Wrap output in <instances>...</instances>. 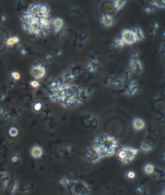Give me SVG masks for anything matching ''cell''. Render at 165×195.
Instances as JSON below:
<instances>
[{"label":"cell","mask_w":165,"mask_h":195,"mask_svg":"<svg viewBox=\"0 0 165 195\" xmlns=\"http://www.w3.org/2000/svg\"><path fill=\"white\" fill-rule=\"evenodd\" d=\"M23 29L37 36H47L50 32L52 21L50 9L46 5L33 3L21 16Z\"/></svg>","instance_id":"1"},{"label":"cell","mask_w":165,"mask_h":195,"mask_svg":"<svg viewBox=\"0 0 165 195\" xmlns=\"http://www.w3.org/2000/svg\"><path fill=\"white\" fill-rule=\"evenodd\" d=\"M49 97L63 107L72 108L79 105L88 97V93L79 87L68 85L59 81H54L49 87Z\"/></svg>","instance_id":"2"},{"label":"cell","mask_w":165,"mask_h":195,"mask_svg":"<svg viewBox=\"0 0 165 195\" xmlns=\"http://www.w3.org/2000/svg\"><path fill=\"white\" fill-rule=\"evenodd\" d=\"M118 147V139L108 134H104L96 138L93 145V148L101 159L114 156Z\"/></svg>","instance_id":"3"},{"label":"cell","mask_w":165,"mask_h":195,"mask_svg":"<svg viewBox=\"0 0 165 195\" xmlns=\"http://www.w3.org/2000/svg\"><path fill=\"white\" fill-rule=\"evenodd\" d=\"M66 188L72 195H90L92 193L91 186L82 180L70 178L68 185Z\"/></svg>","instance_id":"4"},{"label":"cell","mask_w":165,"mask_h":195,"mask_svg":"<svg viewBox=\"0 0 165 195\" xmlns=\"http://www.w3.org/2000/svg\"><path fill=\"white\" fill-rule=\"evenodd\" d=\"M140 153L139 149L125 146L119 149L117 153L118 160L124 165L128 164L133 161Z\"/></svg>","instance_id":"5"},{"label":"cell","mask_w":165,"mask_h":195,"mask_svg":"<svg viewBox=\"0 0 165 195\" xmlns=\"http://www.w3.org/2000/svg\"><path fill=\"white\" fill-rule=\"evenodd\" d=\"M82 158L89 164H96L102 160L93 147H88L82 151Z\"/></svg>","instance_id":"6"},{"label":"cell","mask_w":165,"mask_h":195,"mask_svg":"<svg viewBox=\"0 0 165 195\" xmlns=\"http://www.w3.org/2000/svg\"><path fill=\"white\" fill-rule=\"evenodd\" d=\"M125 44L126 45H133L137 42L136 37L134 34V32L130 29H125L121 32V37Z\"/></svg>","instance_id":"7"},{"label":"cell","mask_w":165,"mask_h":195,"mask_svg":"<svg viewBox=\"0 0 165 195\" xmlns=\"http://www.w3.org/2000/svg\"><path fill=\"white\" fill-rule=\"evenodd\" d=\"M31 74L36 80H40L46 74V69L41 64H36L32 67L31 69Z\"/></svg>","instance_id":"8"},{"label":"cell","mask_w":165,"mask_h":195,"mask_svg":"<svg viewBox=\"0 0 165 195\" xmlns=\"http://www.w3.org/2000/svg\"><path fill=\"white\" fill-rule=\"evenodd\" d=\"M129 66L131 70L137 74H140L142 72V63L137 58L131 57L129 62Z\"/></svg>","instance_id":"9"},{"label":"cell","mask_w":165,"mask_h":195,"mask_svg":"<svg viewBox=\"0 0 165 195\" xmlns=\"http://www.w3.org/2000/svg\"><path fill=\"white\" fill-rule=\"evenodd\" d=\"M10 181V176L9 172L6 170L0 171V182L3 191L7 189Z\"/></svg>","instance_id":"10"},{"label":"cell","mask_w":165,"mask_h":195,"mask_svg":"<svg viewBox=\"0 0 165 195\" xmlns=\"http://www.w3.org/2000/svg\"><path fill=\"white\" fill-rule=\"evenodd\" d=\"M139 90V88L138 84L135 81L132 80L128 83V87L125 91V94L128 96H133L138 93Z\"/></svg>","instance_id":"11"},{"label":"cell","mask_w":165,"mask_h":195,"mask_svg":"<svg viewBox=\"0 0 165 195\" xmlns=\"http://www.w3.org/2000/svg\"><path fill=\"white\" fill-rule=\"evenodd\" d=\"M30 153L33 158L40 159L43 156L44 151L43 148L40 145H36L33 146V147H32V148L30 149Z\"/></svg>","instance_id":"12"},{"label":"cell","mask_w":165,"mask_h":195,"mask_svg":"<svg viewBox=\"0 0 165 195\" xmlns=\"http://www.w3.org/2000/svg\"><path fill=\"white\" fill-rule=\"evenodd\" d=\"M101 23L104 27L109 28L113 26L114 23V20L112 15L108 14H104L103 15H102L101 18Z\"/></svg>","instance_id":"13"},{"label":"cell","mask_w":165,"mask_h":195,"mask_svg":"<svg viewBox=\"0 0 165 195\" xmlns=\"http://www.w3.org/2000/svg\"><path fill=\"white\" fill-rule=\"evenodd\" d=\"M52 25L54 27V32L56 33H58L63 28L64 25V21L61 18H56L52 20Z\"/></svg>","instance_id":"14"},{"label":"cell","mask_w":165,"mask_h":195,"mask_svg":"<svg viewBox=\"0 0 165 195\" xmlns=\"http://www.w3.org/2000/svg\"><path fill=\"white\" fill-rule=\"evenodd\" d=\"M145 126L146 124L145 121L141 118H134L132 121V127L135 131H141V130L145 129Z\"/></svg>","instance_id":"15"},{"label":"cell","mask_w":165,"mask_h":195,"mask_svg":"<svg viewBox=\"0 0 165 195\" xmlns=\"http://www.w3.org/2000/svg\"><path fill=\"white\" fill-rule=\"evenodd\" d=\"M155 147V145L150 144V142H142L141 145H140V148H139V151H142V152L145 153H150L152 150H153Z\"/></svg>","instance_id":"16"},{"label":"cell","mask_w":165,"mask_h":195,"mask_svg":"<svg viewBox=\"0 0 165 195\" xmlns=\"http://www.w3.org/2000/svg\"><path fill=\"white\" fill-rule=\"evenodd\" d=\"M134 32V34H135V36L136 37L137 41H142V40H145V34L140 27H138V26L136 27Z\"/></svg>","instance_id":"17"},{"label":"cell","mask_w":165,"mask_h":195,"mask_svg":"<svg viewBox=\"0 0 165 195\" xmlns=\"http://www.w3.org/2000/svg\"><path fill=\"white\" fill-rule=\"evenodd\" d=\"M155 170V166L152 164L148 163L145 165L143 167V172L146 175H152Z\"/></svg>","instance_id":"18"},{"label":"cell","mask_w":165,"mask_h":195,"mask_svg":"<svg viewBox=\"0 0 165 195\" xmlns=\"http://www.w3.org/2000/svg\"><path fill=\"white\" fill-rule=\"evenodd\" d=\"M97 64H98V62L97 59H93V60H92L91 62H90L89 63H88V66H87L88 70H89L90 73H96L98 69Z\"/></svg>","instance_id":"19"},{"label":"cell","mask_w":165,"mask_h":195,"mask_svg":"<svg viewBox=\"0 0 165 195\" xmlns=\"http://www.w3.org/2000/svg\"><path fill=\"white\" fill-rule=\"evenodd\" d=\"M135 192L138 195H149V189L145 186H138L135 188Z\"/></svg>","instance_id":"20"},{"label":"cell","mask_w":165,"mask_h":195,"mask_svg":"<svg viewBox=\"0 0 165 195\" xmlns=\"http://www.w3.org/2000/svg\"><path fill=\"white\" fill-rule=\"evenodd\" d=\"M152 175L156 176L157 178L159 179H161V178H164V170L161 167H155V170L153 172V174Z\"/></svg>","instance_id":"21"},{"label":"cell","mask_w":165,"mask_h":195,"mask_svg":"<svg viewBox=\"0 0 165 195\" xmlns=\"http://www.w3.org/2000/svg\"><path fill=\"white\" fill-rule=\"evenodd\" d=\"M126 3V1H124V0H123V1H121V0H115V1L113 2V5L115 10L119 11V10L123 9V7L125 5Z\"/></svg>","instance_id":"22"},{"label":"cell","mask_w":165,"mask_h":195,"mask_svg":"<svg viewBox=\"0 0 165 195\" xmlns=\"http://www.w3.org/2000/svg\"><path fill=\"white\" fill-rule=\"evenodd\" d=\"M125 43L121 38H116L113 41V46L115 48L118 50H121L124 47Z\"/></svg>","instance_id":"23"},{"label":"cell","mask_w":165,"mask_h":195,"mask_svg":"<svg viewBox=\"0 0 165 195\" xmlns=\"http://www.w3.org/2000/svg\"><path fill=\"white\" fill-rule=\"evenodd\" d=\"M19 42V38L17 36H12L10 37L6 41V44L9 47H11L12 45H14L16 43Z\"/></svg>","instance_id":"24"},{"label":"cell","mask_w":165,"mask_h":195,"mask_svg":"<svg viewBox=\"0 0 165 195\" xmlns=\"http://www.w3.org/2000/svg\"><path fill=\"white\" fill-rule=\"evenodd\" d=\"M18 189H19V182L16 180H15L12 184V186H11V189L10 191V195H14L16 193V192L18 191Z\"/></svg>","instance_id":"25"},{"label":"cell","mask_w":165,"mask_h":195,"mask_svg":"<svg viewBox=\"0 0 165 195\" xmlns=\"http://www.w3.org/2000/svg\"><path fill=\"white\" fill-rule=\"evenodd\" d=\"M150 3L159 9H164L165 8V2L164 1H150Z\"/></svg>","instance_id":"26"},{"label":"cell","mask_w":165,"mask_h":195,"mask_svg":"<svg viewBox=\"0 0 165 195\" xmlns=\"http://www.w3.org/2000/svg\"><path fill=\"white\" fill-rule=\"evenodd\" d=\"M125 177L128 180H133L136 178V174L133 171H127L125 173Z\"/></svg>","instance_id":"27"},{"label":"cell","mask_w":165,"mask_h":195,"mask_svg":"<svg viewBox=\"0 0 165 195\" xmlns=\"http://www.w3.org/2000/svg\"><path fill=\"white\" fill-rule=\"evenodd\" d=\"M70 180V178H68V177H66V176L63 177V178H61V179H60V180H59L60 185H61V186H63V187H65V188H66V187H67V186L68 185Z\"/></svg>","instance_id":"28"},{"label":"cell","mask_w":165,"mask_h":195,"mask_svg":"<svg viewBox=\"0 0 165 195\" xmlns=\"http://www.w3.org/2000/svg\"><path fill=\"white\" fill-rule=\"evenodd\" d=\"M21 160V156L18 154H14L12 156H11L10 161L12 162V163H17L19 160Z\"/></svg>","instance_id":"29"},{"label":"cell","mask_w":165,"mask_h":195,"mask_svg":"<svg viewBox=\"0 0 165 195\" xmlns=\"http://www.w3.org/2000/svg\"><path fill=\"white\" fill-rule=\"evenodd\" d=\"M18 191L21 194H27V193H29L30 191V188L29 186H24V187H22L20 189H18Z\"/></svg>","instance_id":"30"},{"label":"cell","mask_w":165,"mask_h":195,"mask_svg":"<svg viewBox=\"0 0 165 195\" xmlns=\"http://www.w3.org/2000/svg\"><path fill=\"white\" fill-rule=\"evenodd\" d=\"M9 134L12 137L16 136L18 134V130L16 127L10 128L9 130Z\"/></svg>","instance_id":"31"},{"label":"cell","mask_w":165,"mask_h":195,"mask_svg":"<svg viewBox=\"0 0 165 195\" xmlns=\"http://www.w3.org/2000/svg\"><path fill=\"white\" fill-rule=\"evenodd\" d=\"M30 85L31 87H32L33 88H37L40 87V83L39 82H38V81L34 80H32L31 82H30Z\"/></svg>","instance_id":"32"},{"label":"cell","mask_w":165,"mask_h":195,"mask_svg":"<svg viewBox=\"0 0 165 195\" xmlns=\"http://www.w3.org/2000/svg\"><path fill=\"white\" fill-rule=\"evenodd\" d=\"M11 77H12L15 80H19L21 78V75L19 73L14 71V72H12V73H11Z\"/></svg>","instance_id":"33"},{"label":"cell","mask_w":165,"mask_h":195,"mask_svg":"<svg viewBox=\"0 0 165 195\" xmlns=\"http://www.w3.org/2000/svg\"><path fill=\"white\" fill-rule=\"evenodd\" d=\"M41 107H42L41 104L40 102H38V103H36V104L34 105V106H33V109H34V110L36 112H38L41 109Z\"/></svg>","instance_id":"34"},{"label":"cell","mask_w":165,"mask_h":195,"mask_svg":"<svg viewBox=\"0 0 165 195\" xmlns=\"http://www.w3.org/2000/svg\"><path fill=\"white\" fill-rule=\"evenodd\" d=\"M144 11L147 14H150L152 13H154L156 12V9L151 8V7H146L144 9Z\"/></svg>","instance_id":"35"},{"label":"cell","mask_w":165,"mask_h":195,"mask_svg":"<svg viewBox=\"0 0 165 195\" xmlns=\"http://www.w3.org/2000/svg\"><path fill=\"white\" fill-rule=\"evenodd\" d=\"M159 28V24L158 23H154L153 24V30H157Z\"/></svg>","instance_id":"36"},{"label":"cell","mask_w":165,"mask_h":195,"mask_svg":"<svg viewBox=\"0 0 165 195\" xmlns=\"http://www.w3.org/2000/svg\"><path fill=\"white\" fill-rule=\"evenodd\" d=\"M21 53L23 54V55H25V54H26V51H25V50H22V51H21Z\"/></svg>","instance_id":"37"},{"label":"cell","mask_w":165,"mask_h":195,"mask_svg":"<svg viewBox=\"0 0 165 195\" xmlns=\"http://www.w3.org/2000/svg\"><path fill=\"white\" fill-rule=\"evenodd\" d=\"M159 195H164V191L163 190V191H162V193H160V194H159Z\"/></svg>","instance_id":"38"}]
</instances>
